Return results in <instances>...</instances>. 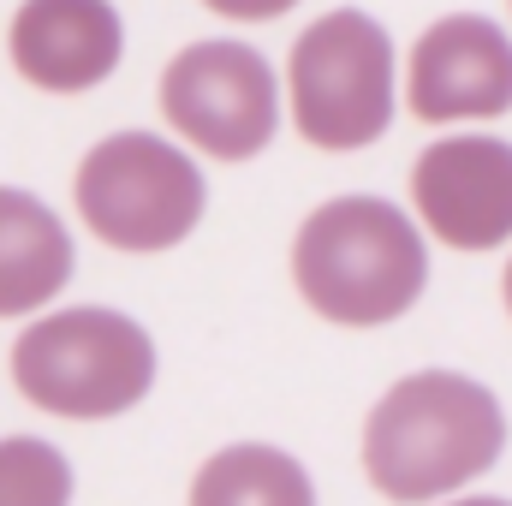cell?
<instances>
[{"label": "cell", "instance_id": "cell-12", "mask_svg": "<svg viewBox=\"0 0 512 506\" xmlns=\"http://www.w3.org/2000/svg\"><path fill=\"white\" fill-rule=\"evenodd\" d=\"M66 501H72V465L36 435H6L0 441V506H66Z\"/></svg>", "mask_w": 512, "mask_h": 506}, {"label": "cell", "instance_id": "cell-11", "mask_svg": "<svg viewBox=\"0 0 512 506\" xmlns=\"http://www.w3.org/2000/svg\"><path fill=\"white\" fill-rule=\"evenodd\" d=\"M191 506H316V489L292 453L245 441V447L215 453L197 471Z\"/></svg>", "mask_w": 512, "mask_h": 506}, {"label": "cell", "instance_id": "cell-2", "mask_svg": "<svg viewBox=\"0 0 512 506\" xmlns=\"http://www.w3.org/2000/svg\"><path fill=\"white\" fill-rule=\"evenodd\" d=\"M292 280L316 316L346 328H382L417 304L429 280V251L387 197H334L304 215L292 239Z\"/></svg>", "mask_w": 512, "mask_h": 506}, {"label": "cell", "instance_id": "cell-9", "mask_svg": "<svg viewBox=\"0 0 512 506\" xmlns=\"http://www.w3.org/2000/svg\"><path fill=\"white\" fill-rule=\"evenodd\" d=\"M6 48H12V66L24 84L78 96V90H96L102 78H114L126 30L108 0H24Z\"/></svg>", "mask_w": 512, "mask_h": 506}, {"label": "cell", "instance_id": "cell-13", "mask_svg": "<svg viewBox=\"0 0 512 506\" xmlns=\"http://www.w3.org/2000/svg\"><path fill=\"white\" fill-rule=\"evenodd\" d=\"M203 6H215V12H227V18L256 24V18H280V12H286V6H298V0H203Z\"/></svg>", "mask_w": 512, "mask_h": 506}, {"label": "cell", "instance_id": "cell-3", "mask_svg": "<svg viewBox=\"0 0 512 506\" xmlns=\"http://www.w3.org/2000/svg\"><path fill=\"white\" fill-rule=\"evenodd\" d=\"M12 381L30 405L54 417H114L131 411L155 381V346L120 310H60L18 334Z\"/></svg>", "mask_w": 512, "mask_h": 506}, {"label": "cell", "instance_id": "cell-6", "mask_svg": "<svg viewBox=\"0 0 512 506\" xmlns=\"http://www.w3.org/2000/svg\"><path fill=\"white\" fill-rule=\"evenodd\" d=\"M161 114L215 161H251L274 143L280 90L268 60L245 42H191L161 72Z\"/></svg>", "mask_w": 512, "mask_h": 506}, {"label": "cell", "instance_id": "cell-15", "mask_svg": "<svg viewBox=\"0 0 512 506\" xmlns=\"http://www.w3.org/2000/svg\"><path fill=\"white\" fill-rule=\"evenodd\" d=\"M501 292H507V310H512V262H507V286H501Z\"/></svg>", "mask_w": 512, "mask_h": 506}, {"label": "cell", "instance_id": "cell-10", "mask_svg": "<svg viewBox=\"0 0 512 506\" xmlns=\"http://www.w3.org/2000/svg\"><path fill=\"white\" fill-rule=\"evenodd\" d=\"M66 280H72V239L60 215L30 191L0 185V316L48 304Z\"/></svg>", "mask_w": 512, "mask_h": 506}, {"label": "cell", "instance_id": "cell-1", "mask_svg": "<svg viewBox=\"0 0 512 506\" xmlns=\"http://www.w3.org/2000/svg\"><path fill=\"white\" fill-rule=\"evenodd\" d=\"M507 447L495 393L453 370H423L387 387L364 423V471L387 501L417 506L483 477Z\"/></svg>", "mask_w": 512, "mask_h": 506}, {"label": "cell", "instance_id": "cell-5", "mask_svg": "<svg viewBox=\"0 0 512 506\" xmlns=\"http://www.w3.org/2000/svg\"><path fill=\"white\" fill-rule=\"evenodd\" d=\"M78 215L114 251H167L203 221V173L155 131H120L84 155Z\"/></svg>", "mask_w": 512, "mask_h": 506}, {"label": "cell", "instance_id": "cell-8", "mask_svg": "<svg viewBox=\"0 0 512 506\" xmlns=\"http://www.w3.org/2000/svg\"><path fill=\"white\" fill-rule=\"evenodd\" d=\"M405 102L417 120H495L512 108V42L501 24L477 12H453L423 30L411 48V84Z\"/></svg>", "mask_w": 512, "mask_h": 506}, {"label": "cell", "instance_id": "cell-7", "mask_svg": "<svg viewBox=\"0 0 512 506\" xmlns=\"http://www.w3.org/2000/svg\"><path fill=\"white\" fill-rule=\"evenodd\" d=\"M411 197L423 227L453 251H495L512 239V143L447 137L417 155Z\"/></svg>", "mask_w": 512, "mask_h": 506}, {"label": "cell", "instance_id": "cell-14", "mask_svg": "<svg viewBox=\"0 0 512 506\" xmlns=\"http://www.w3.org/2000/svg\"><path fill=\"white\" fill-rule=\"evenodd\" d=\"M447 506H512V501H489V495H471V501H447Z\"/></svg>", "mask_w": 512, "mask_h": 506}, {"label": "cell", "instance_id": "cell-4", "mask_svg": "<svg viewBox=\"0 0 512 506\" xmlns=\"http://www.w3.org/2000/svg\"><path fill=\"white\" fill-rule=\"evenodd\" d=\"M286 84L310 149H364L393 120V42L370 12H328L292 42Z\"/></svg>", "mask_w": 512, "mask_h": 506}]
</instances>
